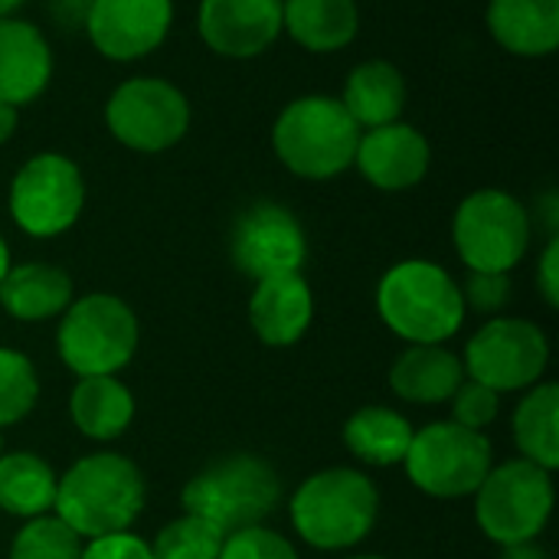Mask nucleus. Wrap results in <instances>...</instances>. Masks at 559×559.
<instances>
[{"label":"nucleus","mask_w":559,"mask_h":559,"mask_svg":"<svg viewBox=\"0 0 559 559\" xmlns=\"http://www.w3.org/2000/svg\"><path fill=\"white\" fill-rule=\"evenodd\" d=\"M82 559H151V547L134 534H111V537L85 540Z\"/></svg>","instance_id":"obj_34"},{"label":"nucleus","mask_w":559,"mask_h":559,"mask_svg":"<svg viewBox=\"0 0 559 559\" xmlns=\"http://www.w3.org/2000/svg\"><path fill=\"white\" fill-rule=\"evenodd\" d=\"M282 33L308 52H341L360 33L357 0H282Z\"/></svg>","instance_id":"obj_23"},{"label":"nucleus","mask_w":559,"mask_h":559,"mask_svg":"<svg viewBox=\"0 0 559 559\" xmlns=\"http://www.w3.org/2000/svg\"><path fill=\"white\" fill-rule=\"evenodd\" d=\"M147 547H151V559H219L223 534L206 521L183 514L170 521Z\"/></svg>","instance_id":"obj_30"},{"label":"nucleus","mask_w":559,"mask_h":559,"mask_svg":"<svg viewBox=\"0 0 559 559\" xmlns=\"http://www.w3.org/2000/svg\"><path fill=\"white\" fill-rule=\"evenodd\" d=\"M233 265L249 275L252 282L292 275L301 272L308 259V236L298 223V216L278 203H252L246 213H239L233 226Z\"/></svg>","instance_id":"obj_13"},{"label":"nucleus","mask_w":559,"mask_h":559,"mask_svg":"<svg viewBox=\"0 0 559 559\" xmlns=\"http://www.w3.org/2000/svg\"><path fill=\"white\" fill-rule=\"evenodd\" d=\"M16 134V108L0 102V144H7Z\"/></svg>","instance_id":"obj_36"},{"label":"nucleus","mask_w":559,"mask_h":559,"mask_svg":"<svg viewBox=\"0 0 559 559\" xmlns=\"http://www.w3.org/2000/svg\"><path fill=\"white\" fill-rule=\"evenodd\" d=\"M449 403H452V423H459L472 432L488 429L501 413V393H495V390H488L468 377L462 380V386L452 393Z\"/></svg>","instance_id":"obj_31"},{"label":"nucleus","mask_w":559,"mask_h":559,"mask_svg":"<svg viewBox=\"0 0 559 559\" xmlns=\"http://www.w3.org/2000/svg\"><path fill=\"white\" fill-rule=\"evenodd\" d=\"M23 3H26V0H0V20H3V16H13Z\"/></svg>","instance_id":"obj_39"},{"label":"nucleus","mask_w":559,"mask_h":559,"mask_svg":"<svg viewBox=\"0 0 559 559\" xmlns=\"http://www.w3.org/2000/svg\"><path fill=\"white\" fill-rule=\"evenodd\" d=\"M85 540L56 514L33 518L10 544V559H82Z\"/></svg>","instance_id":"obj_29"},{"label":"nucleus","mask_w":559,"mask_h":559,"mask_svg":"<svg viewBox=\"0 0 559 559\" xmlns=\"http://www.w3.org/2000/svg\"><path fill=\"white\" fill-rule=\"evenodd\" d=\"M197 26L223 59H255L282 36V0H200Z\"/></svg>","instance_id":"obj_15"},{"label":"nucleus","mask_w":559,"mask_h":559,"mask_svg":"<svg viewBox=\"0 0 559 559\" xmlns=\"http://www.w3.org/2000/svg\"><path fill=\"white\" fill-rule=\"evenodd\" d=\"M550 364L547 334L527 318H495L475 331L465 347V377L495 390L518 393L540 383Z\"/></svg>","instance_id":"obj_12"},{"label":"nucleus","mask_w":559,"mask_h":559,"mask_svg":"<svg viewBox=\"0 0 559 559\" xmlns=\"http://www.w3.org/2000/svg\"><path fill=\"white\" fill-rule=\"evenodd\" d=\"M462 298H465V308L495 314L511 298V278L498 272H468V282L462 285Z\"/></svg>","instance_id":"obj_33"},{"label":"nucleus","mask_w":559,"mask_h":559,"mask_svg":"<svg viewBox=\"0 0 559 559\" xmlns=\"http://www.w3.org/2000/svg\"><path fill=\"white\" fill-rule=\"evenodd\" d=\"M514 442L524 462L547 472L559 468V386L537 383L514 409Z\"/></svg>","instance_id":"obj_27"},{"label":"nucleus","mask_w":559,"mask_h":559,"mask_svg":"<svg viewBox=\"0 0 559 559\" xmlns=\"http://www.w3.org/2000/svg\"><path fill=\"white\" fill-rule=\"evenodd\" d=\"M282 481L269 462L259 455H226L203 472H197L180 495L183 514H193L216 527L223 537L262 527V521L278 508Z\"/></svg>","instance_id":"obj_5"},{"label":"nucleus","mask_w":559,"mask_h":559,"mask_svg":"<svg viewBox=\"0 0 559 559\" xmlns=\"http://www.w3.org/2000/svg\"><path fill=\"white\" fill-rule=\"evenodd\" d=\"M377 485L354 468H324L301 481L292 498V524L298 537L324 554L350 550L377 527Z\"/></svg>","instance_id":"obj_4"},{"label":"nucleus","mask_w":559,"mask_h":559,"mask_svg":"<svg viewBox=\"0 0 559 559\" xmlns=\"http://www.w3.org/2000/svg\"><path fill=\"white\" fill-rule=\"evenodd\" d=\"M59 478L46 459L33 452L0 455V511L20 521L52 514Z\"/></svg>","instance_id":"obj_26"},{"label":"nucleus","mask_w":559,"mask_h":559,"mask_svg":"<svg viewBox=\"0 0 559 559\" xmlns=\"http://www.w3.org/2000/svg\"><path fill=\"white\" fill-rule=\"evenodd\" d=\"M350 559H383V557H350Z\"/></svg>","instance_id":"obj_40"},{"label":"nucleus","mask_w":559,"mask_h":559,"mask_svg":"<svg viewBox=\"0 0 559 559\" xmlns=\"http://www.w3.org/2000/svg\"><path fill=\"white\" fill-rule=\"evenodd\" d=\"M147 485L141 468L115 452H95L79 459L56 488L52 514L69 524L82 540L128 534L141 518Z\"/></svg>","instance_id":"obj_1"},{"label":"nucleus","mask_w":559,"mask_h":559,"mask_svg":"<svg viewBox=\"0 0 559 559\" xmlns=\"http://www.w3.org/2000/svg\"><path fill=\"white\" fill-rule=\"evenodd\" d=\"M108 134L138 154H160L183 141L190 128L187 95L157 75L124 79L105 102Z\"/></svg>","instance_id":"obj_10"},{"label":"nucleus","mask_w":559,"mask_h":559,"mask_svg":"<svg viewBox=\"0 0 559 559\" xmlns=\"http://www.w3.org/2000/svg\"><path fill=\"white\" fill-rule=\"evenodd\" d=\"M462 380V357L445 344H409L390 367V390L413 406L449 403Z\"/></svg>","instance_id":"obj_19"},{"label":"nucleus","mask_w":559,"mask_h":559,"mask_svg":"<svg viewBox=\"0 0 559 559\" xmlns=\"http://www.w3.org/2000/svg\"><path fill=\"white\" fill-rule=\"evenodd\" d=\"M0 455H3V436H0Z\"/></svg>","instance_id":"obj_41"},{"label":"nucleus","mask_w":559,"mask_h":559,"mask_svg":"<svg viewBox=\"0 0 559 559\" xmlns=\"http://www.w3.org/2000/svg\"><path fill=\"white\" fill-rule=\"evenodd\" d=\"M219 559H298V550L292 547L288 537L269 527H246L223 537Z\"/></svg>","instance_id":"obj_32"},{"label":"nucleus","mask_w":559,"mask_h":559,"mask_svg":"<svg viewBox=\"0 0 559 559\" xmlns=\"http://www.w3.org/2000/svg\"><path fill=\"white\" fill-rule=\"evenodd\" d=\"M52 79V49L43 29L20 16L0 20V102L23 108Z\"/></svg>","instance_id":"obj_17"},{"label":"nucleus","mask_w":559,"mask_h":559,"mask_svg":"<svg viewBox=\"0 0 559 559\" xmlns=\"http://www.w3.org/2000/svg\"><path fill=\"white\" fill-rule=\"evenodd\" d=\"M174 26V0H88L85 33L111 62H134L160 49Z\"/></svg>","instance_id":"obj_14"},{"label":"nucleus","mask_w":559,"mask_h":559,"mask_svg":"<svg viewBox=\"0 0 559 559\" xmlns=\"http://www.w3.org/2000/svg\"><path fill=\"white\" fill-rule=\"evenodd\" d=\"M314 318V298L301 272L275 275L255 282L249 298V324L255 337L269 347H292L298 344Z\"/></svg>","instance_id":"obj_18"},{"label":"nucleus","mask_w":559,"mask_h":559,"mask_svg":"<svg viewBox=\"0 0 559 559\" xmlns=\"http://www.w3.org/2000/svg\"><path fill=\"white\" fill-rule=\"evenodd\" d=\"M383 324L406 344H445L465 324L462 285L436 262H396L377 285Z\"/></svg>","instance_id":"obj_2"},{"label":"nucleus","mask_w":559,"mask_h":559,"mask_svg":"<svg viewBox=\"0 0 559 559\" xmlns=\"http://www.w3.org/2000/svg\"><path fill=\"white\" fill-rule=\"evenodd\" d=\"M72 305V278L49 262L10 265L0 282V308L23 324L59 318Z\"/></svg>","instance_id":"obj_21"},{"label":"nucleus","mask_w":559,"mask_h":559,"mask_svg":"<svg viewBox=\"0 0 559 559\" xmlns=\"http://www.w3.org/2000/svg\"><path fill=\"white\" fill-rule=\"evenodd\" d=\"M409 481L439 501L468 498L495 468V452L485 432H472L459 423H432L413 432L403 459Z\"/></svg>","instance_id":"obj_9"},{"label":"nucleus","mask_w":559,"mask_h":559,"mask_svg":"<svg viewBox=\"0 0 559 559\" xmlns=\"http://www.w3.org/2000/svg\"><path fill=\"white\" fill-rule=\"evenodd\" d=\"M488 29L511 56H554L559 46V0H491Z\"/></svg>","instance_id":"obj_20"},{"label":"nucleus","mask_w":559,"mask_h":559,"mask_svg":"<svg viewBox=\"0 0 559 559\" xmlns=\"http://www.w3.org/2000/svg\"><path fill=\"white\" fill-rule=\"evenodd\" d=\"M10 246H7V239H3V233H0V282H3V275L10 272Z\"/></svg>","instance_id":"obj_38"},{"label":"nucleus","mask_w":559,"mask_h":559,"mask_svg":"<svg viewBox=\"0 0 559 559\" xmlns=\"http://www.w3.org/2000/svg\"><path fill=\"white\" fill-rule=\"evenodd\" d=\"M504 559H547V554L534 544H518V547H504Z\"/></svg>","instance_id":"obj_37"},{"label":"nucleus","mask_w":559,"mask_h":559,"mask_svg":"<svg viewBox=\"0 0 559 559\" xmlns=\"http://www.w3.org/2000/svg\"><path fill=\"white\" fill-rule=\"evenodd\" d=\"M341 105L347 108V115L357 121L360 131L393 124L406 108V79L393 62L367 59L350 69L341 92Z\"/></svg>","instance_id":"obj_22"},{"label":"nucleus","mask_w":559,"mask_h":559,"mask_svg":"<svg viewBox=\"0 0 559 559\" xmlns=\"http://www.w3.org/2000/svg\"><path fill=\"white\" fill-rule=\"evenodd\" d=\"M85 206V180L72 157L43 151L10 180V216L33 239H56L75 226Z\"/></svg>","instance_id":"obj_11"},{"label":"nucleus","mask_w":559,"mask_h":559,"mask_svg":"<svg viewBox=\"0 0 559 559\" xmlns=\"http://www.w3.org/2000/svg\"><path fill=\"white\" fill-rule=\"evenodd\" d=\"M360 128L334 95L292 98L272 128L278 160L301 180H334L354 167Z\"/></svg>","instance_id":"obj_3"},{"label":"nucleus","mask_w":559,"mask_h":559,"mask_svg":"<svg viewBox=\"0 0 559 559\" xmlns=\"http://www.w3.org/2000/svg\"><path fill=\"white\" fill-rule=\"evenodd\" d=\"M69 416L85 439L111 442L134 423V396L118 377H79L69 396Z\"/></svg>","instance_id":"obj_24"},{"label":"nucleus","mask_w":559,"mask_h":559,"mask_svg":"<svg viewBox=\"0 0 559 559\" xmlns=\"http://www.w3.org/2000/svg\"><path fill=\"white\" fill-rule=\"evenodd\" d=\"M413 432L416 429L409 426V419L403 413H396L390 406H364L347 419L344 445L364 465L390 468V465H403Z\"/></svg>","instance_id":"obj_25"},{"label":"nucleus","mask_w":559,"mask_h":559,"mask_svg":"<svg viewBox=\"0 0 559 559\" xmlns=\"http://www.w3.org/2000/svg\"><path fill=\"white\" fill-rule=\"evenodd\" d=\"M429 164H432V147L426 134L406 121L360 131L354 167L377 190L386 193L413 190L429 174Z\"/></svg>","instance_id":"obj_16"},{"label":"nucleus","mask_w":559,"mask_h":559,"mask_svg":"<svg viewBox=\"0 0 559 559\" xmlns=\"http://www.w3.org/2000/svg\"><path fill=\"white\" fill-rule=\"evenodd\" d=\"M452 239L468 272L508 275L531 249V213L508 190H475L455 210Z\"/></svg>","instance_id":"obj_8"},{"label":"nucleus","mask_w":559,"mask_h":559,"mask_svg":"<svg viewBox=\"0 0 559 559\" xmlns=\"http://www.w3.org/2000/svg\"><path fill=\"white\" fill-rule=\"evenodd\" d=\"M39 400V377L26 354L0 347V429L23 423Z\"/></svg>","instance_id":"obj_28"},{"label":"nucleus","mask_w":559,"mask_h":559,"mask_svg":"<svg viewBox=\"0 0 559 559\" xmlns=\"http://www.w3.org/2000/svg\"><path fill=\"white\" fill-rule=\"evenodd\" d=\"M59 318V360L75 377H115L131 364L141 324L118 295L92 292L85 298H72Z\"/></svg>","instance_id":"obj_6"},{"label":"nucleus","mask_w":559,"mask_h":559,"mask_svg":"<svg viewBox=\"0 0 559 559\" xmlns=\"http://www.w3.org/2000/svg\"><path fill=\"white\" fill-rule=\"evenodd\" d=\"M554 472L514 459L485 475L475 491V521L501 547L534 544L554 514Z\"/></svg>","instance_id":"obj_7"},{"label":"nucleus","mask_w":559,"mask_h":559,"mask_svg":"<svg viewBox=\"0 0 559 559\" xmlns=\"http://www.w3.org/2000/svg\"><path fill=\"white\" fill-rule=\"evenodd\" d=\"M537 285H540V295L550 308L559 305V239L550 236L544 255H540V269H537Z\"/></svg>","instance_id":"obj_35"}]
</instances>
